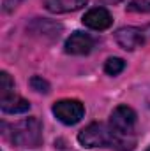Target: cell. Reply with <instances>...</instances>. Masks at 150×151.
<instances>
[{
    "mask_svg": "<svg viewBox=\"0 0 150 151\" xmlns=\"http://www.w3.org/2000/svg\"><path fill=\"white\" fill-rule=\"evenodd\" d=\"M78 141L85 148H111L117 151H133L136 146L134 135L117 134L104 123H90L78 134Z\"/></svg>",
    "mask_w": 150,
    "mask_h": 151,
    "instance_id": "obj_1",
    "label": "cell"
},
{
    "mask_svg": "<svg viewBox=\"0 0 150 151\" xmlns=\"http://www.w3.org/2000/svg\"><path fill=\"white\" fill-rule=\"evenodd\" d=\"M4 135L18 148H39L42 144V125L37 118H25L14 125H2Z\"/></svg>",
    "mask_w": 150,
    "mask_h": 151,
    "instance_id": "obj_2",
    "label": "cell"
},
{
    "mask_svg": "<svg viewBox=\"0 0 150 151\" xmlns=\"http://www.w3.org/2000/svg\"><path fill=\"white\" fill-rule=\"evenodd\" d=\"M53 114L64 125H76L78 121H81L85 114V107L76 99H64L53 104Z\"/></svg>",
    "mask_w": 150,
    "mask_h": 151,
    "instance_id": "obj_3",
    "label": "cell"
},
{
    "mask_svg": "<svg viewBox=\"0 0 150 151\" xmlns=\"http://www.w3.org/2000/svg\"><path fill=\"white\" fill-rule=\"evenodd\" d=\"M110 127L117 134L122 135H134V128H136V113L127 107V106H118L113 109L110 116Z\"/></svg>",
    "mask_w": 150,
    "mask_h": 151,
    "instance_id": "obj_4",
    "label": "cell"
},
{
    "mask_svg": "<svg viewBox=\"0 0 150 151\" xmlns=\"http://www.w3.org/2000/svg\"><path fill=\"white\" fill-rule=\"evenodd\" d=\"M115 40L120 47H124L125 51H133L136 47H140L145 40V30L143 28H136V27H122L115 32Z\"/></svg>",
    "mask_w": 150,
    "mask_h": 151,
    "instance_id": "obj_5",
    "label": "cell"
},
{
    "mask_svg": "<svg viewBox=\"0 0 150 151\" xmlns=\"http://www.w3.org/2000/svg\"><path fill=\"white\" fill-rule=\"evenodd\" d=\"M113 23L111 14L104 7H94L83 16V25L92 30H106Z\"/></svg>",
    "mask_w": 150,
    "mask_h": 151,
    "instance_id": "obj_6",
    "label": "cell"
},
{
    "mask_svg": "<svg viewBox=\"0 0 150 151\" xmlns=\"http://www.w3.org/2000/svg\"><path fill=\"white\" fill-rule=\"evenodd\" d=\"M94 47V39L88 34L74 32L66 40V53L69 55H88Z\"/></svg>",
    "mask_w": 150,
    "mask_h": 151,
    "instance_id": "obj_7",
    "label": "cell"
},
{
    "mask_svg": "<svg viewBox=\"0 0 150 151\" xmlns=\"http://www.w3.org/2000/svg\"><path fill=\"white\" fill-rule=\"evenodd\" d=\"M85 4H87V0H44V7L55 14L79 11Z\"/></svg>",
    "mask_w": 150,
    "mask_h": 151,
    "instance_id": "obj_8",
    "label": "cell"
},
{
    "mask_svg": "<svg viewBox=\"0 0 150 151\" xmlns=\"http://www.w3.org/2000/svg\"><path fill=\"white\" fill-rule=\"evenodd\" d=\"M0 109L7 114H20V113H27L30 109V104H28V100L12 93L9 97L0 99Z\"/></svg>",
    "mask_w": 150,
    "mask_h": 151,
    "instance_id": "obj_9",
    "label": "cell"
},
{
    "mask_svg": "<svg viewBox=\"0 0 150 151\" xmlns=\"http://www.w3.org/2000/svg\"><path fill=\"white\" fill-rule=\"evenodd\" d=\"M124 69H125V62L122 58H117V56L108 58L106 63H104V72L110 76H118Z\"/></svg>",
    "mask_w": 150,
    "mask_h": 151,
    "instance_id": "obj_10",
    "label": "cell"
},
{
    "mask_svg": "<svg viewBox=\"0 0 150 151\" xmlns=\"http://www.w3.org/2000/svg\"><path fill=\"white\" fill-rule=\"evenodd\" d=\"M12 88H14V83H12L11 76L7 74L5 70H2V72H0V99L12 95V93H14Z\"/></svg>",
    "mask_w": 150,
    "mask_h": 151,
    "instance_id": "obj_11",
    "label": "cell"
},
{
    "mask_svg": "<svg viewBox=\"0 0 150 151\" xmlns=\"http://www.w3.org/2000/svg\"><path fill=\"white\" fill-rule=\"evenodd\" d=\"M131 12H150V0H131L127 5Z\"/></svg>",
    "mask_w": 150,
    "mask_h": 151,
    "instance_id": "obj_12",
    "label": "cell"
},
{
    "mask_svg": "<svg viewBox=\"0 0 150 151\" xmlns=\"http://www.w3.org/2000/svg\"><path fill=\"white\" fill-rule=\"evenodd\" d=\"M30 86L39 91V93H50V83L46 81V79H42V77H39V76H34L32 79H30Z\"/></svg>",
    "mask_w": 150,
    "mask_h": 151,
    "instance_id": "obj_13",
    "label": "cell"
},
{
    "mask_svg": "<svg viewBox=\"0 0 150 151\" xmlns=\"http://www.w3.org/2000/svg\"><path fill=\"white\" fill-rule=\"evenodd\" d=\"M143 30H145V35H147V37H150V25H147Z\"/></svg>",
    "mask_w": 150,
    "mask_h": 151,
    "instance_id": "obj_14",
    "label": "cell"
},
{
    "mask_svg": "<svg viewBox=\"0 0 150 151\" xmlns=\"http://www.w3.org/2000/svg\"><path fill=\"white\" fill-rule=\"evenodd\" d=\"M147 151H150V148H149V150H147Z\"/></svg>",
    "mask_w": 150,
    "mask_h": 151,
    "instance_id": "obj_15",
    "label": "cell"
}]
</instances>
